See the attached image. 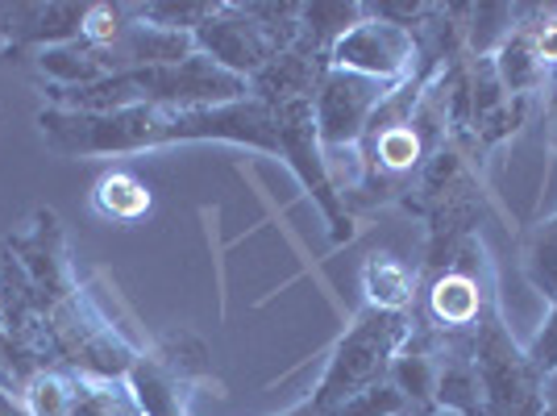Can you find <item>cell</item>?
Returning <instances> with one entry per match:
<instances>
[{"label":"cell","mask_w":557,"mask_h":416,"mask_svg":"<svg viewBox=\"0 0 557 416\" xmlns=\"http://www.w3.org/2000/svg\"><path fill=\"white\" fill-rule=\"evenodd\" d=\"M499 308L495 296V271L479 242V233L462 237L442 255L424 258L420 271V301L417 317L437 338H474L487 313Z\"/></svg>","instance_id":"obj_1"},{"label":"cell","mask_w":557,"mask_h":416,"mask_svg":"<svg viewBox=\"0 0 557 416\" xmlns=\"http://www.w3.org/2000/svg\"><path fill=\"white\" fill-rule=\"evenodd\" d=\"M196 50L237 79H255L283 50L300 38V4H237L221 0L216 13L200 25Z\"/></svg>","instance_id":"obj_2"},{"label":"cell","mask_w":557,"mask_h":416,"mask_svg":"<svg viewBox=\"0 0 557 416\" xmlns=\"http://www.w3.org/2000/svg\"><path fill=\"white\" fill-rule=\"evenodd\" d=\"M171 117L175 113L150 105H129L113 113H79L47 105L38 113V134L63 159H116L171 146Z\"/></svg>","instance_id":"obj_3"},{"label":"cell","mask_w":557,"mask_h":416,"mask_svg":"<svg viewBox=\"0 0 557 416\" xmlns=\"http://www.w3.org/2000/svg\"><path fill=\"white\" fill-rule=\"evenodd\" d=\"M417 317L412 313H379V308H362L354 321L346 325V333L337 338V346L329 354L325 370L312 388V404L325 408L333 416V408L349 400L354 392L371 388L379 379H387L392 370L395 350L408 342Z\"/></svg>","instance_id":"obj_4"},{"label":"cell","mask_w":557,"mask_h":416,"mask_svg":"<svg viewBox=\"0 0 557 416\" xmlns=\"http://www.w3.org/2000/svg\"><path fill=\"white\" fill-rule=\"evenodd\" d=\"M209 383L216 388L209 350L187 329H171L146 342L125 375V388L141 416H191V395Z\"/></svg>","instance_id":"obj_5"},{"label":"cell","mask_w":557,"mask_h":416,"mask_svg":"<svg viewBox=\"0 0 557 416\" xmlns=\"http://www.w3.org/2000/svg\"><path fill=\"white\" fill-rule=\"evenodd\" d=\"M474 363L483 383L487 416H536L541 413V383L545 375L529 363L524 346L511 338L504 313L495 308L474 333Z\"/></svg>","instance_id":"obj_6"},{"label":"cell","mask_w":557,"mask_h":416,"mask_svg":"<svg viewBox=\"0 0 557 416\" xmlns=\"http://www.w3.org/2000/svg\"><path fill=\"white\" fill-rule=\"evenodd\" d=\"M4 246L13 250V258L22 262L29 283L38 287L47 313L84 292V276H79V267L71 258L67 233H63V221H59L54 208H38L22 230H13L4 237Z\"/></svg>","instance_id":"obj_7"},{"label":"cell","mask_w":557,"mask_h":416,"mask_svg":"<svg viewBox=\"0 0 557 416\" xmlns=\"http://www.w3.org/2000/svg\"><path fill=\"white\" fill-rule=\"evenodd\" d=\"M329 68L354 71L379 84H404L420 68V42L412 29L379 17L367 4V17L329 47Z\"/></svg>","instance_id":"obj_8"},{"label":"cell","mask_w":557,"mask_h":416,"mask_svg":"<svg viewBox=\"0 0 557 416\" xmlns=\"http://www.w3.org/2000/svg\"><path fill=\"white\" fill-rule=\"evenodd\" d=\"M392 88L395 84H379V79L354 75V71L329 68L321 88H317V100H312L321 150L325 155H349V150H358L374 109L383 105V96L392 93Z\"/></svg>","instance_id":"obj_9"},{"label":"cell","mask_w":557,"mask_h":416,"mask_svg":"<svg viewBox=\"0 0 557 416\" xmlns=\"http://www.w3.org/2000/svg\"><path fill=\"white\" fill-rule=\"evenodd\" d=\"M29 416H141L121 379H92L67 367L38 370L22 388Z\"/></svg>","instance_id":"obj_10"},{"label":"cell","mask_w":557,"mask_h":416,"mask_svg":"<svg viewBox=\"0 0 557 416\" xmlns=\"http://www.w3.org/2000/svg\"><path fill=\"white\" fill-rule=\"evenodd\" d=\"M175 142H233V146H250V150L278 159L275 109L258 96H242V100L212 105V109H184L171 117V146Z\"/></svg>","instance_id":"obj_11"},{"label":"cell","mask_w":557,"mask_h":416,"mask_svg":"<svg viewBox=\"0 0 557 416\" xmlns=\"http://www.w3.org/2000/svg\"><path fill=\"white\" fill-rule=\"evenodd\" d=\"M88 4L79 0H0V54H38L75 42Z\"/></svg>","instance_id":"obj_12"},{"label":"cell","mask_w":557,"mask_h":416,"mask_svg":"<svg viewBox=\"0 0 557 416\" xmlns=\"http://www.w3.org/2000/svg\"><path fill=\"white\" fill-rule=\"evenodd\" d=\"M437 375H442V338L424 325H412L408 342L395 350L392 358V379L399 395L408 400V416H437Z\"/></svg>","instance_id":"obj_13"},{"label":"cell","mask_w":557,"mask_h":416,"mask_svg":"<svg viewBox=\"0 0 557 416\" xmlns=\"http://www.w3.org/2000/svg\"><path fill=\"white\" fill-rule=\"evenodd\" d=\"M536 9L541 4H524L520 25L491 54V68H495V75H499V84H504V93L511 100H533L536 93L549 88V68H545V59L536 50Z\"/></svg>","instance_id":"obj_14"},{"label":"cell","mask_w":557,"mask_h":416,"mask_svg":"<svg viewBox=\"0 0 557 416\" xmlns=\"http://www.w3.org/2000/svg\"><path fill=\"white\" fill-rule=\"evenodd\" d=\"M362 296L379 313H417L420 271L395 255H371L362 262Z\"/></svg>","instance_id":"obj_15"},{"label":"cell","mask_w":557,"mask_h":416,"mask_svg":"<svg viewBox=\"0 0 557 416\" xmlns=\"http://www.w3.org/2000/svg\"><path fill=\"white\" fill-rule=\"evenodd\" d=\"M34 68L47 79V88H88V84H100L104 75H113L109 54L100 47L79 42V38L38 50V54H34Z\"/></svg>","instance_id":"obj_16"},{"label":"cell","mask_w":557,"mask_h":416,"mask_svg":"<svg viewBox=\"0 0 557 416\" xmlns=\"http://www.w3.org/2000/svg\"><path fill=\"white\" fill-rule=\"evenodd\" d=\"M92 208L100 217H109V221L129 225V221H141V217L150 212V187L141 184L134 171L116 167V171H104V175L96 180Z\"/></svg>","instance_id":"obj_17"},{"label":"cell","mask_w":557,"mask_h":416,"mask_svg":"<svg viewBox=\"0 0 557 416\" xmlns=\"http://www.w3.org/2000/svg\"><path fill=\"white\" fill-rule=\"evenodd\" d=\"M520 267L524 279L533 283V292H541L545 301H557V212L536 221L533 230L520 242Z\"/></svg>","instance_id":"obj_18"},{"label":"cell","mask_w":557,"mask_h":416,"mask_svg":"<svg viewBox=\"0 0 557 416\" xmlns=\"http://www.w3.org/2000/svg\"><path fill=\"white\" fill-rule=\"evenodd\" d=\"M216 4L221 0H184V4H175V0H150V4H134V17H141V22L150 25H163V29H175V34H196L216 13Z\"/></svg>","instance_id":"obj_19"},{"label":"cell","mask_w":557,"mask_h":416,"mask_svg":"<svg viewBox=\"0 0 557 416\" xmlns=\"http://www.w3.org/2000/svg\"><path fill=\"white\" fill-rule=\"evenodd\" d=\"M134 22V4H109V0H92L88 13H84V29H79V42L88 47L109 50L129 29Z\"/></svg>","instance_id":"obj_20"},{"label":"cell","mask_w":557,"mask_h":416,"mask_svg":"<svg viewBox=\"0 0 557 416\" xmlns=\"http://www.w3.org/2000/svg\"><path fill=\"white\" fill-rule=\"evenodd\" d=\"M333 416H408V400L399 395L392 379H379L371 388L354 392L349 400H342Z\"/></svg>","instance_id":"obj_21"},{"label":"cell","mask_w":557,"mask_h":416,"mask_svg":"<svg viewBox=\"0 0 557 416\" xmlns=\"http://www.w3.org/2000/svg\"><path fill=\"white\" fill-rule=\"evenodd\" d=\"M529 363H533L541 375H554L557 370V301L549 304V317L541 321V329L533 333V342L524 346Z\"/></svg>","instance_id":"obj_22"},{"label":"cell","mask_w":557,"mask_h":416,"mask_svg":"<svg viewBox=\"0 0 557 416\" xmlns=\"http://www.w3.org/2000/svg\"><path fill=\"white\" fill-rule=\"evenodd\" d=\"M533 29H536V50H541V59L549 68V88H557V4L536 9Z\"/></svg>","instance_id":"obj_23"},{"label":"cell","mask_w":557,"mask_h":416,"mask_svg":"<svg viewBox=\"0 0 557 416\" xmlns=\"http://www.w3.org/2000/svg\"><path fill=\"white\" fill-rule=\"evenodd\" d=\"M536 416H557V370L545 375V383H541V413Z\"/></svg>","instance_id":"obj_24"},{"label":"cell","mask_w":557,"mask_h":416,"mask_svg":"<svg viewBox=\"0 0 557 416\" xmlns=\"http://www.w3.org/2000/svg\"><path fill=\"white\" fill-rule=\"evenodd\" d=\"M0 416H29V408L22 404V395L13 392V388H4V383H0Z\"/></svg>","instance_id":"obj_25"},{"label":"cell","mask_w":557,"mask_h":416,"mask_svg":"<svg viewBox=\"0 0 557 416\" xmlns=\"http://www.w3.org/2000/svg\"><path fill=\"white\" fill-rule=\"evenodd\" d=\"M278 416H329V413H325V408H317V404H312V395H304L300 404H292L287 413H278Z\"/></svg>","instance_id":"obj_26"},{"label":"cell","mask_w":557,"mask_h":416,"mask_svg":"<svg viewBox=\"0 0 557 416\" xmlns=\"http://www.w3.org/2000/svg\"><path fill=\"white\" fill-rule=\"evenodd\" d=\"M549 138H554L557 150V88H549Z\"/></svg>","instance_id":"obj_27"},{"label":"cell","mask_w":557,"mask_h":416,"mask_svg":"<svg viewBox=\"0 0 557 416\" xmlns=\"http://www.w3.org/2000/svg\"><path fill=\"white\" fill-rule=\"evenodd\" d=\"M0 329H4V313H0Z\"/></svg>","instance_id":"obj_28"}]
</instances>
